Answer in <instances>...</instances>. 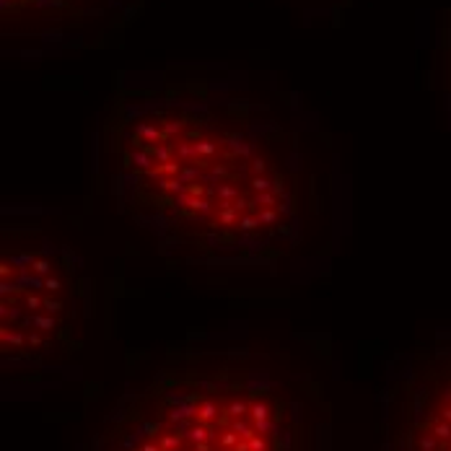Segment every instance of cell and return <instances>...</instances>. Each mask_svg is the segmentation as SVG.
<instances>
[{"label":"cell","mask_w":451,"mask_h":451,"mask_svg":"<svg viewBox=\"0 0 451 451\" xmlns=\"http://www.w3.org/2000/svg\"><path fill=\"white\" fill-rule=\"evenodd\" d=\"M322 387L259 350L171 353L86 451H322Z\"/></svg>","instance_id":"7a4b0ae2"},{"label":"cell","mask_w":451,"mask_h":451,"mask_svg":"<svg viewBox=\"0 0 451 451\" xmlns=\"http://www.w3.org/2000/svg\"><path fill=\"white\" fill-rule=\"evenodd\" d=\"M443 81H446V91L451 96V11L446 16V26H443Z\"/></svg>","instance_id":"8992f818"},{"label":"cell","mask_w":451,"mask_h":451,"mask_svg":"<svg viewBox=\"0 0 451 451\" xmlns=\"http://www.w3.org/2000/svg\"><path fill=\"white\" fill-rule=\"evenodd\" d=\"M143 0H0L3 36L57 50L106 47L132 24Z\"/></svg>","instance_id":"5b68a950"},{"label":"cell","mask_w":451,"mask_h":451,"mask_svg":"<svg viewBox=\"0 0 451 451\" xmlns=\"http://www.w3.org/2000/svg\"><path fill=\"white\" fill-rule=\"evenodd\" d=\"M91 288L78 257L31 229H3L0 355L39 366L81 348Z\"/></svg>","instance_id":"3957f363"},{"label":"cell","mask_w":451,"mask_h":451,"mask_svg":"<svg viewBox=\"0 0 451 451\" xmlns=\"http://www.w3.org/2000/svg\"><path fill=\"white\" fill-rule=\"evenodd\" d=\"M120 215L176 267L273 270L304 239L298 138L225 81L120 83L101 125Z\"/></svg>","instance_id":"6da1fadb"},{"label":"cell","mask_w":451,"mask_h":451,"mask_svg":"<svg viewBox=\"0 0 451 451\" xmlns=\"http://www.w3.org/2000/svg\"><path fill=\"white\" fill-rule=\"evenodd\" d=\"M381 451H451V332L392 360L381 389Z\"/></svg>","instance_id":"277c9868"}]
</instances>
